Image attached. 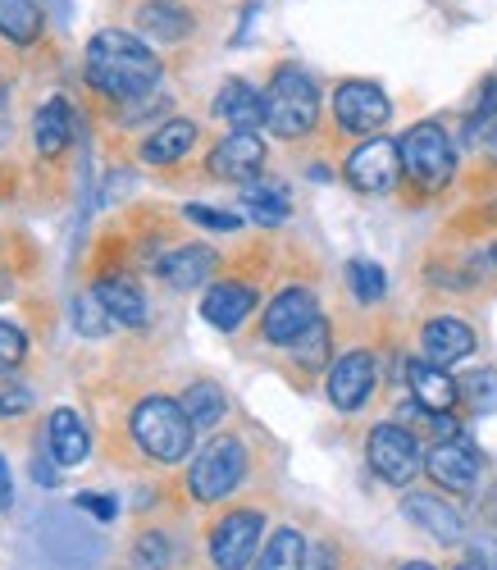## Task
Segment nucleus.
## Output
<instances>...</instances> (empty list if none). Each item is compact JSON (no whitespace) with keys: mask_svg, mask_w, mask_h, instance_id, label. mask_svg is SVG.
I'll list each match as a JSON object with an SVG mask.
<instances>
[{"mask_svg":"<svg viewBox=\"0 0 497 570\" xmlns=\"http://www.w3.org/2000/svg\"><path fill=\"white\" fill-rule=\"evenodd\" d=\"M82 73L110 101H142V97H152V87L160 82V60L142 37H133L124 28H106L87 41Z\"/></svg>","mask_w":497,"mask_h":570,"instance_id":"1","label":"nucleus"},{"mask_svg":"<svg viewBox=\"0 0 497 570\" xmlns=\"http://www.w3.org/2000/svg\"><path fill=\"white\" fill-rule=\"evenodd\" d=\"M320 124V87L302 65H279L265 87V128L283 141L311 137Z\"/></svg>","mask_w":497,"mask_h":570,"instance_id":"2","label":"nucleus"},{"mask_svg":"<svg viewBox=\"0 0 497 570\" xmlns=\"http://www.w3.org/2000/svg\"><path fill=\"white\" fill-rule=\"evenodd\" d=\"M128 430H133V443L160 465L187 461L192 434H196L183 402H174V397H142L128 415Z\"/></svg>","mask_w":497,"mask_h":570,"instance_id":"3","label":"nucleus"},{"mask_svg":"<svg viewBox=\"0 0 497 570\" xmlns=\"http://www.w3.org/2000/svg\"><path fill=\"white\" fill-rule=\"evenodd\" d=\"M402 147V174L425 187V193H442L447 183H452L457 174V147H452V137H447L442 124L425 119L416 128H407V137L397 141Z\"/></svg>","mask_w":497,"mask_h":570,"instance_id":"4","label":"nucleus"},{"mask_svg":"<svg viewBox=\"0 0 497 570\" xmlns=\"http://www.w3.org/2000/svg\"><path fill=\"white\" fill-rule=\"evenodd\" d=\"M242 480H246V448L233 434L211 439L187 470V489L196 502H224Z\"/></svg>","mask_w":497,"mask_h":570,"instance_id":"5","label":"nucleus"},{"mask_svg":"<svg viewBox=\"0 0 497 570\" xmlns=\"http://www.w3.org/2000/svg\"><path fill=\"white\" fill-rule=\"evenodd\" d=\"M366 461L370 470L379 474L383 484L392 489H407L416 474L425 470V452H420V439L402 424H374L370 439H366Z\"/></svg>","mask_w":497,"mask_h":570,"instance_id":"6","label":"nucleus"},{"mask_svg":"<svg viewBox=\"0 0 497 570\" xmlns=\"http://www.w3.org/2000/svg\"><path fill=\"white\" fill-rule=\"evenodd\" d=\"M333 119L342 132L352 137H374L388 119H392V101L379 82H366V78H347L333 87Z\"/></svg>","mask_w":497,"mask_h":570,"instance_id":"7","label":"nucleus"},{"mask_svg":"<svg viewBox=\"0 0 497 570\" xmlns=\"http://www.w3.org/2000/svg\"><path fill=\"white\" fill-rule=\"evenodd\" d=\"M342 174H347V183H352L357 193H366V197L392 193V183L402 178V147H397V141H388V137H366L361 147L347 156Z\"/></svg>","mask_w":497,"mask_h":570,"instance_id":"8","label":"nucleus"},{"mask_svg":"<svg viewBox=\"0 0 497 570\" xmlns=\"http://www.w3.org/2000/svg\"><path fill=\"white\" fill-rule=\"evenodd\" d=\"M374 384H379V365H374V352H366V347H352V352H342L333 365H329V384H324V393H329V402L338 406V411H361L370 397H374Z\"/></svg>","mask_w":497,"mask_h":570,"instance_id":"9","label":"nucleus"},{"mask_svg":"<svg viewBox=\"0 0 497 570\" xmlns=\"http://www.w3.org/2000/svg\"><path fill=\"white\" fill-rule=\"evenodd\" d=\"M265 515L261 511H228L220 525L211 530V557L220 570H246L261 548Z\"/></svg>","mask_w":497,"mask_h":570,"instance_id":"10","label":"nucleus"},{"mask_svg":"<svg viewBox=\"0 0 497 570\" xmlns=\"http://www.w3.org/2000/svg\"><path fill=\"white\" fill-rule=\"evenodd\" d=\"M315 320H320V306H315L311 288H283V293L265 306V315H261V334H265V343H274V347H292Z\"/></svg>","mask_w":497,"mask_h":570,"instance_id":"11","label":"nucleus"},{"mask_svg":"<svg viewBox=\"0 0 497 570\" xmlns=\"http://www.w3.org/2000/svg\"><path fill=\"white\" fill-rule=\"evenodd\" d=\"M206 169L215 178H228V183H256L265 169V137L261 132H228L211 151Z\"/></svg>","mask_w":497,"mask_h":570,"instance_id":"12","label":"nucleus"},{"mask_svg":"<svg viewBox=\"0 0 497 570\" xmlns=\"http://www.w3.org/2000/svg\"><path fill=\"white\" fill-rule=\"evenodd\" d=\"M420 352H425L429 365L452 370V365H461L475 352V328L466 320H457V315H433L420 328Z\"/></svg>","mask_w":497,"mask_h":570,"instance_id":"13","label":"nucleus"},{"mask_svg":"<svg viewBox=\"0 0 497 570\" xmlns=\"http://www.w3.org/2000/svg\"><path fill=\"white\" fill-rule=\"evenodd\" d=\"M402 515L411 520V525H420L433 543H442V548H452V543L466 539L461 511H457L452 502H442L438 493H407V498H402Z\"/></svg>","mask_w":497,"mask_h":570,"instance_id":"14","label":"nucleus"},{"mask_svg":"<svg viewBox=\"0 0 497 570\" xmlns=\"http://www.w3.org/2000/svg\"><path fill=\"white\" fill-rule=\"evenodd\" d=\"M425 470L438 489H452V493H470L479 480V452L466 439H447L425 456Z\"/></svg>","mask_w":497,"mask_h":570,"instance_id":"15","label":"nucleus"},{"mask_svg":"<svg viewBox=\"0 0 497 570\" xmlns=\"http://www.w3.org/2000/svg\"><path fill=\"white\" fill-rule=\"evenodd\" d=\"M220 269V252L215 247H202V243H187V247H174L156 261V274L169 283L174 293H192V288H202L206 278H215Z\"/></svg>","mask_w":497,"mask_h":570,"instance_id":"16","label":"nucleus"},{"mask_svg":"<svg viewBox=\"0 0 497 570\" xmlns=\"http://www.w3.org/2000/svg\"><path fill=\"white\" fill-rule=\"evenodd\" d=\"M252 311H256V288H252V283L224 278V283H211L206 297H202V315H206L211 328H220V334H233V328H242Z\"/></svg>","mask_w":497,"mask_h":570,"instance_id":"17","label":"nucleus"},{"mask_svg":"<svg viewBox=\"0 0 497 570\" xmlns=\"http://www.w3.org/2000/svg\"><path fill=\"white\" fill-rule=\"evenodd\" d=\"M215 119H224L233 132H256L265 124V91H256L246 78H228L215 97Z\"/></svg>","mask_w":497,"mask_h":570,"instance_id":"18","label":"nucleus"},{"mask_svg":"<svg viewBox=\"0 0 497 570\" xmlns=\"http://www.w3.org/2000/svg\"><path fill=\"white\" fill-rule=\"evenodd\" d=\"M407 384H411V397L420 411L429 415H442L452 411L457 397H461V384L442 365H429V361H407Z\"/></svg>","mask_w":497,"mask_h":570,"instance_id":"19","label":"nucleus"},{"mask_svg":"<svg viewBox=\"0 0 497 570\" xmlns=\"http://www.w3.org/2000/svg\"><path fill=\"white\" fill-rule=\"evenodd\" d=\"M91 293L101 297V306L110 311L115 324H124V328H142L146 324V297L137 288V278H128V274H101Z\"/></svg>","mask_w":497,"mask_h":570,"instance_id":"20","label":"nucleus"},{"mask_svg":"<svg viewBox=\"0 0 497 570\" xmlns=\"http://www.w3.org/2000/svg\"><path fill=\"white\" fill-rule=\"evenodd\" d=\"M46 439H51V461L56 465H82L91 452V434H87V420L69 406L51 411V424H46Z\"/></svg>","mask_w":497,"mask_h":570,"instance_id":"21","label":"nucleus"},{"mask_svg":"<svg viewBox=\"0 0 497 570\" xmlns=\"http://www.w3.org/2000/svg\"><path fill=\"white\" fill-rule=\"evenodd\" d=\"M69 141H74V110L65 97H51L32 115V147H37V156L51 160L69 147Z\"/></svg>","mask_w":497,"mask_h":570,"instance_id":"22","label":"nucleus"},{"mask_svg":"<svg viewBox=\"0 0 497 570\" xmlns=\"http://www.w3.org/2000/svg\"><path fill=\"white\" fill-rule=\"evenodd\" d=\"M196 132H202V128H196L192 119H165L160 128H152V137L142 141L137 156L146 165H178L196 147Z\"/></svg>","mask_w":497,"mask_h":570,"instance_id":"23","label":"nucleus"},{"mask_svg":"<svg viewBox=\"0 0 497 570\" xmlns=\"http://www.w3.org/2000/svg\"><path fill=\"white\" fill-rule=\"evenodd\" d=\"M137 28L152 41H187L196 32V19H192V10L174 6V0H146L137 10Z\"/></svg>","mask_w":497,"mask_h":570,"instance_id":"24","label":"nucleus"},{"mask_svg":"<svg viewBox=\"0 0 497 570\" xmlns=\"http://www.w3.org/2000/svg\"><path fill=\"white\" fill-rule=\"evenodd\" d=\"M306 561H311L306 534H302V530H292V525H283V530H274L270 543L261 548L256 570H306Z\"/></svg>","mask_w":497,"mask_h":570,"instance_id":"25","label":"nucleus"},{"mask_svg":"<svg viewBox=\"0 0 497 570\" xmlns=\"http://www.w3.org/2000/svg\"><path fill=\"white\" fill-rule=\"evenodd\" d=\"M183 411H187V420H192V430L202 434V430H215V424L224 420L228 397H224V389H220V384L202 379V384H192V389L183 393Z\"/></svg>","mask_w":497,"mask_h":570,"instance_id":"26","label":"nucleus"},{"mask_svg":"<svg viewBox=\"0 0 497 570\" xmlns=\"http://www.w3.org/2000/svg\"><path fill=\"white\" fill-rule=\"evenodd\" d=\"M242 206H246V215H252L261 228H279V224H288V215H292L283 187H270V183H246Z\"/></svg>","mask_w":497,"mask_h":570,"instance_id":"27","label":"nucleus"},{"mask_svg":"<svg viewBox=\"0 0 497 570\" xmlns=\"http://www.w3.org/2000/svg\"><path fill=\"white\" fill-rule=\"evenodd\" d=\"M0 37L14 46H32L41 37V10L32 0H0Z\"/></svg>","mask_w":497,"mask_h":570,"instance_id":"28","label":"nucleus"},{"mask_svg":"<svg viewBox=\"0 0 497 570\" xmlns=\"http://www.w3.org/2000/svg\"><path fill=\"white\" fill-rule=\"evenodd\" d=\"M466 132H470L475 147H484V151L497 160V78L484 82V91H479V110L470 115Z\"/></svg>","mask_w":497,"mask_h":570,"instance_id":"29","label":"nucleus"},{"mask_svg":"<svg viewBox=\"0 0 497 570\" xmlns=\"http://www.w3.org/2000/svg\"><path fill=\"white\" fill-rule=\"evenodd\" d=\"M347 288H352V297H357L361 306H374V302H383V293H388V274H383V265H374V261H347Z\"/></svg>","mask_w":497,"mask_h":570,"instance_id":"30","label":"nucleus"},{"mask_svg":"<svg viewBox=\"0 0 497 570\" xmlns=\"http://www.w3.org/2000/svg\"><path fill=\"white\" fill-rule=\"evenodd\" d=\"M329 352H333V334H329V320L320 315V320L306 328V334L292 343V361H296V365H306V370H315V365L329 361Z\"/></svg>","mask_w":497,"mask_h":570,"instance_id":"31","label":"nucleus"},{"mask_svg":"<svg viewBox=\"0 0 497 570\" xmlns=\"http://www.w3.org/2000/svg\"><path fill=\"white\" fill-rule=\"evenodd\" d=\"M74 328H78L82 338H106L110 328H115V320H110V311L101 306V297L82 293V297L74 302Z\"/></svg>","mask_w":497,"mask_h":570,"instance_id":"32","label":"nucleus"},{"mask_svg":"<svg viewBox=\"0 0 497 570\" xmlns=\"http://www.w3.org/2000/svg\"><path fill=\"white\" fill-rule=\"evenodd\" d=\"M461 397H466L479 415L497 411V370H475L470 379H461Z\"/></svg>","mask_w":497,"mask_h":570,"instance_id":"33","label":"nucleus"},{"mask_svg":"<svg viewBox=\"0 0 497 570\" xmlns=\"http://www.w3.org/2000/svg\"><path fill=\"white\" fill-rule=\"evenodd\" d=\"M183 219H187V224H202V228H211V233H237V228H242V215L220 210V206H202V202H187V206H183Z\"/></svg>","mask_w":497,"mask_h":570,"instance_id":"34","label":"nucleus"},{"mask_svg":"<svg viewBox=\"0 0 497 570\" xmlns=\"http://www.w3.org/2000/svg\"><path fill=\"white\" fill-rule=\"evenodd\" d=\"M37 406V397H32V389L28 384H19L14 374H0V420H14V415H28Z\"/></svg>","mask_w":497,"mask_h":570,"instance_id":"35","label":"nucleus"},{"mask_svg":"<svg viewBox=\"0 0 497 570\" xmlns=\"http://www.w3.org/2000/svg\"><path fill=\"white\" fill-rule=\"evenodd\" d=\"M133 561H137V570H169V539L156 530L142 534L133 548Z\"/></svg>","mask_w":497,"mask_h":570,"instance_id":"36","label":"nucleus"},{"mask_svg":"<svg viewBox=\"0 0 497 570\" xmlns=\"http://www.w3.org/2000/svg\"><path fill=\"white\" fill-rule=\"evenodd\" d=\"M23 356H28L23 328L10 324V320H0V374H10L14 365H23Z\"/></svg>","mask_w":497,"mask_h":570,"instance_id":"37","label":"nucleus"},{"mask_svg":"<svg viewBox=\"0 0 497 570\" xmlns=\"http://www.w3.org/2000/svg\"><path fill=\"white\" fill-rule=\"evenodd\" d=\"M74 507H78V511H91L96 520H115V515H119V502L106 498V493H78Z\"/></svg>","mask_w":497,"mask_h":570,"instance_id":"38","label":"nucleus"},{"mask_svg":"<svg viewBox=\"0 0 497 570\" xmlns=\"http://www.w3.org/2000/svg\"><path fill=\"white\" fill-rule=\"evenodd\" d=\"M470 566L475 570H497V539H488V534L470 539Z\"/></svg>","mask_w":497,"mask_h":570,"instance_id":"39","label":"nucleus"},{"mask_svg":"<svg viewBox=\"0 0 497 570\" xmlns=\"http://www.w3.org/2000/svg\"><path fill=\"white\" fill-rule=\"evenodd\" d=\"M14 507V480H10V461L6 452H0V511H10Z\"/></svg>","mask_w":497,"mask_h":570,"instance_id":"40","label":"nucleus"},{"mask_svg":"<svg viewBox=\"0 0 497 570\" xmlns=\"http://www.w3.org/2000/svg\"><path fill=\"white\" fill-rule=\"evenodd\" d=\"M32 480H37L41 489H56V484H60V470H56L51 461H41V456H37V461H32Z\"/></svg>","mask_w":497,"mask_h":570,"instance_id":"41","label":"nucleus"},{"mask_svg":"<svg viewBox=\"0 0 497 570\" xmlns=\"http://www.w3.org/2000/svg\"><path fill=\"white\" fill-rule=\"evenodd\" d=\"M311 570H333V552L329 548H315V561H306Z\"/></svg>","mask_w":497,"mask_h":570,"instance_id":"42","label":"nucleus"},{"mask_svg":"<svg viewBox=\"0 0 497 570\" xmlns=\"http://www.w3.org/2000/svg\"><path fill=\"white\" fill-rule=\"evenodd\" d=\"M6 110H10V91L0 87V119H6Z\"/></svg>","mask_w":497,"mask_h":570,"instance_id":"43","label":"nucleus"},{"mask_svg":"<svg viewBox=\"0 0 497 570\" xmlns=\"http://www.w3.org/2000/svg\"><path fill=\"white\" fill-rule=\"evenodd\" d=\"M402 570H433V566H429V561H407Z\"/></svg>","mask_w":497,"mask_h":570,"instance_id":"44","label":"nucleus"},{"mask_svg":"<svg viewBox=\"0 0 497 570\" xmlns=\"http://www.w3.org/2000/svg\"><path fill=\"white\" fill-rule=\"evenodd\" d=\"M0 297H10V278L6 274H0Z\"/></svg>","mask_w":497,"mask_h":570,"instance_id":"45","label":"nucleus"},{"mask_svg":"<svg viewBox=\"0 0 497 570\" xmlns=\"http://www.w3.org/2000/svg\"><path fill=\"white\" fill-rule=\"evenodd\" d=\"M461 570H475V566H461Z\"/></svg>","mask_w":497,"mask_h":570,"instance_id":"46","label":"nucleus"},{"mask_svg":"<svg viewBox=\"0 0 497 570\" xmlns=\"http://www.w3.org/2000/svg\"><path fill=\"white\" fill-rule=\"evenodd\" d=\"M493 261H497V247H493Z\"/></svg>","mask_w":497,"mask_h":570,"instance_id":"47","label":"nucleus"}]
</instances>
